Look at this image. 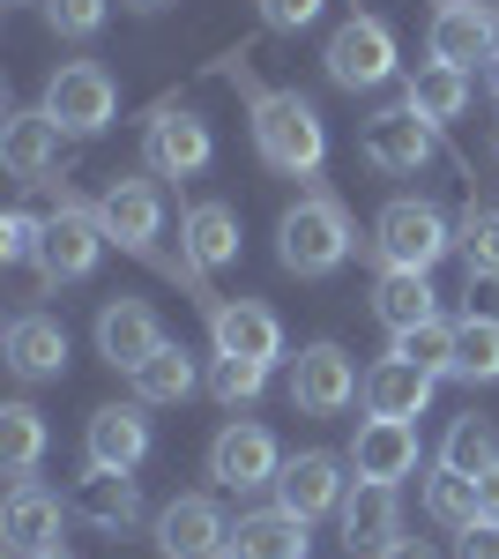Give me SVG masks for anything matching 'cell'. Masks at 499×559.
<instances>
[{
    "mask_svg": "<svg viewBox=\"0 0 499 559\" xmlns=\"http://www.w3.org/2000/svg\"><path fill=\"white\" fill-rule=\"evenodd\" d=\"M60 522H68L60 492H45L38 477H23V485H8L0 545H8V559H45V552H60Z\"/></svg>",
    "mask_w": 499,
    "mask_h": 559,
    "instance_id": "cell-12",
    "label": "cell"
},
{
    "mask_svg": "<svg viewBox=\"0 0 499 559\" xmlns=\"http://www.w3.org/2000/svg\"><path fill=\"white\" fill-rule=\"evenodd\" d=\"M373 313L388 336H403V329H425V321H440L432 313V284H425V269H380L373 284Z\"/></svg>",
    "mask_w": 499,
    "mask_h": 559,
    "instance_id": "cell-27",
    "label": "cell"
},
{
    "mask_svg": "<svg viewBox=\"0 0 499 559\" xmlns=\"http://www.w3.org/2000/svg\"><path fill=\"white\" fill-rule=\"evenodd\" d=\"M261 388H269V366H253V358H224V350L209 358V395H216L224 411H247Z\"/></svg>",
    "mask_w": 499,
    "mask_h": 559,
    "instance_id": "cell-36",
    "label": "cell"
},
{
    "mask_svg": "<svg viewBox=\"0 0 499 559\" xmlns=\"http://www.w3.org/2000/svg\"><path fill=\"white\" fill-rule=\"evenodd\" d=\"M358 395H366V381H358V366H351L343 344H306L292 358V403L306 418H335V411H351Z\"/></svg>",
    "mask_w": 499,
    "mask_h": 559,
    "instance_id": "cell-8",
    "label": "cell"
},
{
    "mask_svg": "<svg viewBox=\"0 0 499 559\" xmlns=\"http://www.w3.org/2000/svg\"><path fill=\"white\" fill-rule=\"evenodd\" d=\"M120 8H134V15H165L171 0H120Z\"/></svg>",
    "mask_w": 499,
    "mask_h": 559,
    "instance_id": "cell-43",
    "label": "cell"
},
{
    "mask_svg": "<svg viewBox=\"0 0 499 559\" xmlns=\"http://www.w3.org/2000/svg\"><path fill=\"white\" fill-rule=\"evenodd\" d=\"M209 344L224 358H253V366H276L284 358V321L261 299H216L209 306Z\"/></svg>",
    "mask_w": 499,
    "mask_h": 559,
    "instance_id": "cell-17",
    "label": "cell"
},
{
    "mask_svg": "<svg viewBox=\"0 0 499 559\" xmlns=\"http://www.w3.org/2000/svg\"><path fill=\"white\" fill-rule=\"evenodd\" d=\"M321 68H329L335 90H380L395 75V31L380 15H351V23H335Z\"/></svg>",
    "mask_w": 499,
    "mask_h": 559,
    "instance_id": "cell-6",
    "label": "cell"
},
{
    "mask_svg": "<svg viewBox=\"0 0 499 559\" xmlns=\"http://www.w3.org/2000/svg\"><path fill=\"white\" fill-rule=\"evenodd\" d=\"M157 552L165 559H224L231 552V522L209 492H179L157 515Z\"/></svg>",
    "mask_w": 499,
    "mask_h": 559,
    "instance_id": "cell-15",
    "label": "cell"
},
{
    "mask_svg": "<svg viewBox=\"0 0 499 559\" xmlns=\"http://www.w3.org/2000/svg\"><path fill=\"white\" fill-rule=\"evenodd\" d=\"M455 559H499V515H477L455 537Z\"/></svg>",
    "mask_w": 499,
    "mask_h": 559,
    "instance_id": "cell-40",
    "label": "cell"
},
{
    "mask_svg": "<svg viewBox=\"0 0 499 559\" xmlns=\"http://www.w3.org/2000/svg\"><path fill=\"white\" fill-rule=\"evenodd\" d=\"M97 224H105V239L120 254L157 261V239H165V194H157V179H112L97 194Z\"/></svg>",
    "mask_w": 499,
    "mask_h": 559,
    "instance_id": "cell-7",
    "label": "cell"
},
{
    "mask_svg": "<svg viewBox=\"0 0 499 559\" xmlns=\"http://www.w3.org/2000/svg\"><path fill=\"white\" fill-rule=\"evenodd\" d=\"M276 254L292 276H335L351 261V210L335 194H298L276 224Z\"/></svg>",
    "mask_w": 499,
    "mask_h": 559,
    "instance_id": "cell-2",
    "label": "cell"
},
{
    "mask_svg": "<svg viewBox=\"0 0 499 559\" xmlns=\"http://www.w3.org/2000/svg\"><path fill=\"white\" fill-rule=\"evenodd\" d=\"M403 105L411 112H425L432 128H448V120H462V105H470V68H448V60H425L411 83H403Z\"/></svg>",
    "mask_w": 499,
    "mask_h": 559,
    "instance_id": "cell-28",
    "label": "cell"
},
{
    "mask_svg": "<svg viewBox=\"0 0 499 559\" xmlns=\"http://www.w3.org/2000/svg\"><path fill=\"white\" fill-rule=\"evenodd\" d=\"M432 120H425V112H411V105H388V112H373V120H366V134H358V150H366V165H373V173H425V165H432Z\"/></svg>",
    "mask_w": 499,
    "mask_h": 559,
    "instance_id": "cell-14",
    "label": "cell"
},
{
    "mask_svg": "<svg viewBox=\"0 0 499 559\" xmlns=\"http://www.w3.org/2000/svg\"><path fill=\"white\" fill-rule=\"evenodd\" d=\"M380 559H440V552H432L425 537H395V545H388V552H380Z\"/></svg>",
    "mask_w": 499,
    "mask_h": 559,
    "instance_id": "cell-41",
    "label": "cell"
},
{
    "mask_svg": "<svg viewBox=\"0 0 499 559\" xmlns=\"http://www.w3.org/2000/svg\"><path fill=\"white\" fill-rule=\"evenodd\" d=\"M216 142H209V120L187 112V105H157L150 128H142V173L150 179H194L209 173Z\"/></svg>",
    "mask_w": 499,
    "mask_h": 559,
    "instance_id": "cell-4",
    "label": "cell"
},
{
    "mask_svg": "<svg viewBox=\"0 0 499 559\" xmlns=\"http://www.w3.org/2000/svg\"><path fill=\"white\" fill-rule=\"evenodd\" d=\"M335 530H343V552L358 559H380L395 537H403V500H395V485H380V477H358L351 492H343V508H335Z\"/></svg>",
    "mask_w": 499,
    "mask_h": 559,
    "instance_id": "cell-11",
    "label": "cell"
},
{
    "mask_svg": "<svg viewBox=\"0 0 499 559\" xmlns=\"http://www.w3.org/2000/svg\"><path fill=\"white\" fill-rule=\"evenodd\" d=\"M105 15H112V0H45L52 38H97V31H105Z\"/></svg>",
    "mask_w": 499,
    "mask_h": 559,
    "instance_id": "cell-37",
    "label": "cell"
},
{
    "mask_svg": "<svg viewBox=\"0 0 499 559\" xmlns=\"http://www.w3.org/2000/svg\"><path fill=\"white\" fill-rule=\"evenodd\" d=\"M68 366V329L52 313H15L8 321V373L15 381H60Z\"/></svg>",
    "mask_w": 499,
    "mask_h": 559,
    "instance_id": "cell-24",
    "label": "cell"
},
{
    "mask_svg": "<svg viewBox=\"0 0 499 559\" xmlns=\"http://www.w3.org/2000/svg\"><path fill=\"white\" fill-rule=\"evenodd\" d=\"M455 247V224L432 210L425 194H403V202H388V210L373 216V254L380 269H425L432 276V261Z\"/></svg>",
    "mask_w": 499,
    "mask_h": 559,
    "instance_id": "cell-3",
    "label": "cell"
},
{
    "mask_svg": "<svg viewBox=\"0 0 499 559\" xmlns=\"http://www.w3.org/2000/svg\"><path fill=\"white\" fill-rule=\"evenodd\" d=\"M38 455H45V418L31 403H0V463H8V485L38 477Z\"/></svg>",
    "mask_w": 499,
    "mask_h": 559,
    "instance_id": "cell-30",
    "label": "cell"
},
{
    "mask_svg": "<svg viewBox=\"0 0 499 559\" xmlns=\"http://www.w3.org/2000/svg\"><path fill=\"white\" fill-rule=\"evenodd\" d=\"M68 508H75L90 530L127 537V530L142 522V485H134V471H97V463H90V471L75 477V492H68Z\"/></svg>",
    "mask_w": 499,
    "mask_h": 559,
    "instance_id": "cell-21",
    "label": "cell"
},
{
    "mask_svg": "<svg viewBox=\"0 0 499 559\" xmlns=\"http://www.w3.org/2000/svg\"><path fill=\"white\" fill-rule=\"evenodd\" d=\"M150 403H105V411H90L83 426V455L97 471H142L150 463V418H142Z\"/></svg>",
    "mask_w": 499,
    "mask_h": 559,
    "instance_id": "cell-20",
    "label": "cell"
},
{
    "mask_svg": "<svg viewBox=\"0 0 499 559\" xmlns=\"http://www.w3.org/2000/svg\"><path fill=\"white\" fill-rule=\"evenodd\" d=\"M351 471L380 477V485L411 477L417 471V426L411 418H366V426L351 432Z\"/></svg>",
    "mask_w": 499,
    "mask_h": 559,
    "instance_id": "cell-22",
    "label": "cell"
},
{
    "mask_svg": "<svg viewBox=\"0 0 499 559\" xmlns=\"http://www.w3.org/2000/svg\"><path fill=\"white\" fill-rule=\"evenodd\" d=\"M157 350H165V321L142 299H105L97 306V358H105L112 373H134V366L157 358Z\"/></svg>",
    "mask_w": 499,
    "mask_h": 559,
    "instance_id": "cell-18",
    "label": "cell"
},
{
    "mask_svg": "<svg viewBox=\"0 0 499 559\" xmlns=\"http://www.w3.org/2000/svg\"><path fill=\"white\" fill-rule=\"evenodd\" d=\"M343 463H351V455H329V448L292 455V463L276 471V508H292V515H306V522L335 515V508H343V492H351Z\"/></svg>",
    "mask_w": 499,
    "mask_h": 559,
    "instance_id": "cell-16",
    "label": "cell"
},
{
    "mask_svg": "<svg viewBox=\"0 0 499 559\" xmlns=\"http://www.w3.org/2000/svg\"><path fill=\"white\" fill-rule=\"evenodd\" d=\"M224 75L247 90V105H253V150H261V165L284 173V179H321V165H329V128H321V112H313L298 90H261L247 75V52H231Z\"/></svg>",
    "mask_w": 499,
    "mask_h": 559,
    "instance_id": "cell-1",
    "label": "cell"
},
{
    "mask_svg": "<svg viewBox=\"0 0 499 559\" xmlns=\"http://www.w3.org/2000/svg\"><path fill=\"white\" fill-rule=\"evenodd\" d=\"M45 112L68 134H105L120 112V83L97 68V60H60L52 83H45Z\"/></svg>",
    "mask_w": 499,
    "mask_h": 559,
    "instance_id": "cell-5",
    "label": "cell"
},
{
    "mask_svg": "<svg viewBox=\"0 0 499 559\" xmlns=\"http://www.w3.org/2000/svg\"><path fill=\"white\" fill-rule=\"evenodd\" d=\"M448 381H470V388H485L499 381V313H462L455 321V373Z\"/></svg>",
    "mask_w": 499,
    "mask_h": 559,
    "instance_id": "cell-29",
    "label": "cell"
},
{
    "mask_svg": "<svg viewBox=\"0 0 499 559\" xmlns=\"http://www.w3.org/2000/svg\"><path fill=\"white\" fill-rule=\"evenodd\" d=\"M432 381H440V373H425V366H411V358L388 350L380 366H366V418H425Z\"/></svg>",
    "mask_w": 499,
    "mask_h": 559,
    "instance_id": "cell-23",
    "label": "cell"
},
{
    "mask_svg": "<svg viewBox=\"0 0 499 559\" xmlns=\"http://www.w3.org/2000/svg\"><path fill=\"white\" fill-rule=\"evenodd\" d=\"M276 471H284L276 432L253 426V418H231V426L209 440V477H216L224 492H261V485H276Z\"/></svg>",
    "mask_w": 499,
    "mask_h": 559,
    "instance_id": "cell-9",
    "label": "cell"
},
{
    "mask_svg": "<svg viewBox=\"0 0 499 559\" xmlns=\"http://www.w3.org/2000/svg\"><path fill=\"white\" fill-rule=\"evenodd\" d=\"M321 8H329V0H261V23H269V31H306Z\"/></svg>",
    "mask_w": 499,
    "mask_h": 559,
    "instance_id": "cell-39",
    "label": "cell"
},
{
    "mask_svg": "<svg viewBox=\"0 0 499 559\" xmlns=\"http://www.w3.org/2000/svg\"><path fill=\"white\" fill-rule=\"evenodd\" d=\"M477 500H485V515H499V463H492V471H477Z\"/></svg>",
    "mask_w": 499,
    "mask_h": 559,
    "instance_id": "cell-42",
    "label": "cell"
},
{
    "mask_svg": "<svg viewBox=\"0 0 499 559\" xmlns=\"http://www.w3.org/2000/svg\"><path fill=\"white\" fill-rule=\"evenodd\" d=\"M440 463H448V471H492L499 463V432L485 426V418H455V426H448V440H440Z\"/></svg>",
    "mask_w": 499,
    "mask_h": 559,
    "instance_id": "cell-34",
    "label": "cell"
},
{
    "mask_svg": "<svg viewBox=\"0 0 499 559\" xmlns=\"http://www.w3.org/2000/svg\"><path fill=\"white\" fill-rule=\"evenodd\" d=\"M105 247H112V239H105L97 210H83V202L60 194V210L45 216V261H38V269L52 276V284H83L90 269L105 261Z\"/></svg>",
    "mask_w": 499,
    "mask_h": 559,
    "instance_id": "cell-10",
    "label": "cell"
},
{
    "mask_svg": "<svg viewBox=\"0 0 499 559\" xmlns=\"http://www.w3.org/2000/svg\"><path fill=\"white\" fill-rule=\"evenodd\" d=\"M0 254L23 261V269H38V261H45V216L8 210V216H0Z\"/></svg>",
    "mask_w": 499,
    "mask_h": 559,
    "instance_id": "cell-38",
    "label": "cell"
},
{
    "mask_svg": "<svg viewBox=\"0 0 499 559\" xmlns=\"http://www.w3.org/2000/svg\"><path fill=\"white\" fill-rule=\"evenodd\" d=\"M127 381H134V403H187L194 395V358H187V344H165L157 358H142Z\"/></svg>",
    "mask_w": 499,
    "mask_h": 559,
    "instance_id": "cell-31",
    "label": "cell"
},
{
    "mask_svg": "<svg viewBox=\"0 0 499 559\" xmlns=\"http://www.w3.org/2000/svg\"><path fill=\"white\" fill-rule=\"evenodd\" d=\"M485 83H492V97H499V52H492V60H485Z\"/></svg>",
    "mask_w": 499,
    "mask_h": 559,
    "instance_id": "cell-44",
    "label": "cell"
},
{
    "mask_svg": "<svg viewBox=\"0 0 499 559\" xmlns=\"http://www.w3.org/2000/svg\"><path fill=\"white\" fill-rule=\"evenodd\" d=\"M425 515L448 522V530H470V522L485 515L477 477H470V471H448V463H432V477H425Z\"/></svg>",
    "mask_w": 499,
    "mask_h": 559,
    "instance_id": "cell-32",
    "label": "cell"
},
{
    "mask_svg": "<svg viewBox=\"0 0 499 559\" xmlns=\"http://www.w3.org/2000/svg\"><path fill=\"white\" fill-rule=\"evenodd\" d=\"M60 157H68V128L52 120V112H8L0 120V165L8 179H23V187H45V179L60 173Z\"/></svg>",
    "mask_w": 499,
    "mask_h": 559,
    "instance_id": "cell-13",
    "label": "cell"
},
{
    "mask_svg": "<svg viewBox=\"0 0 499 559\" xmlns=\"http://www.w3.org/2000/svg\"><path fill=\"white\" fill-rule=\"evenodd\" d=\"M425 45H432V60H448V68H477V60L499 52V8H485V0H440Z\"/></svg>",
    "mask_w": 499,
    "mask_h": 559,
    "instance_id": "cell-19",
    "label": "cell"
},
{
    "mask_svg": "<svg viewBox=\"0 0 499 559\" xmlns=\"http://www.w3.org/2000/svg\"><path fill=\"white\" fill-rule=\"evenodd\" d=\"M224 559H306V515L292 508H253L231 522V552Z\"/></svg>",
    "mask_w": 499,
    "mask_h": 559,
    "instance_id": "cell-26",
    "label": "cell"
},
{
    "mask_svg": "<svg viewBox=\"0 0 499 559\" xmlns=\"http://www.w3.org/2000/svg\"><path fill=\"white\" fill-rule=\"evenodd\" d=\"M45 559H68V552H45Z\"/></svg>",
    "mask_w": 499,
    "mask_h": 559,
    "instance_id": "cell-45",
    "label": "cell"
},
{
    "mask_svg": "<svg viewBox=\"0 0 499 559\" xmlns=\"http://www.w3.org/2000/svg\"><path fill=\"white\" fill-rule=\"evenodd\" d=\"M455 247H462V261H470V276H499V210L470 202V210L455 216Z\"/></svg>",
    "mask_w": 499,
    "mask_h": 559,
    "instance_id": "cell-33",
    "label": "cell"
},
{
    "mask_svg": "<svg viewBox=\"0 0 499 559\" xmlns=\"http://www.w3.org/2000/svg\"><path fill=\"white\" fill-rule=\"evenodd\" d=\"M179 261H194L202 276L231 269L239 261V216L224 210V202H194V210L179 216Z\"/></svg>",
    "mask_w": 499,
    "mask_h": 559,
    "instance_id": "cell-25",
    "label": "cell"
},
{
    "mask_svg": "<svg viewBox=\"0 0 499 559\" xmlns=\"http://www.w3.org/2000/svg\"><path fill=\"white\" fill-rule=\"evenodd\" d=\"M395 358H411V366H425V373H455V321H425V329H403L395 336Z\"/></svg>",
    "mask_w": 499,
    "mask_h": 559,
    "instance_id": "cell-35",
    "label": "cell"
}]
</instances>
